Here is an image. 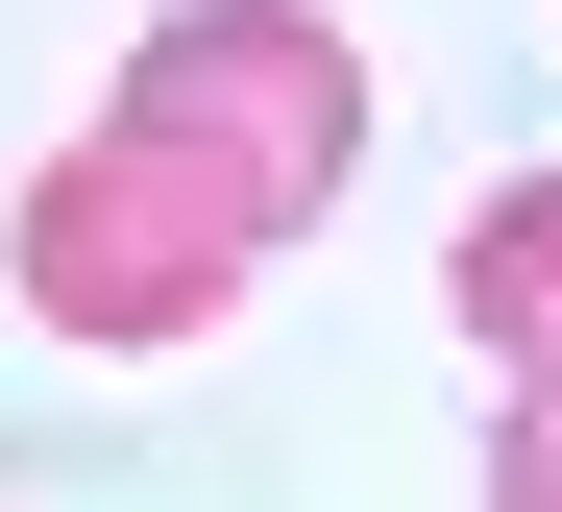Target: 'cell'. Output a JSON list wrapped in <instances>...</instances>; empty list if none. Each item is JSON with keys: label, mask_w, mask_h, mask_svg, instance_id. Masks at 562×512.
Masks as SVG:
<instances>
[{"label": "cell", "mask_w": 562, "mask_h": 512, "mask_svg": "<svg viewBox=\"0 0 562 512\" xmlns=\"http://www.w3.org/2000/svg\"><path fill=\"white\" fill-rule=\"evenodd\" d=\"M99 123L171 147L245 244H294V220H342V171H367V49L318 25V0H147V49L99 73Z\"/></svg>", "instance_id": "obj_1"}, {"label": "cell", "mask_w": 562, "mask_h": 512, "mask_svg": "<svg viewBox=\"0 0 562 512\" xmlns=\"http://www.w3.org/2000/svg\"><path fill=\"white\" fill-rule=\"evenodd\" d=\"M0 269H25V318L74 342V366H147V342H196V318H245V220H221V195L196 171H171V147H123V123H74L49 171H25V244H0Z\"/></svg>", "instance_id": "obj_2"}, {"label": "cell", "mask_w": 562, "mask_h": 512, "mask_svg": "<svg viewBox=\"0 0 562 512\" xmlns=\"http://www.w3.org/2000/svg\"><path fill=\"white\" fill-rule=\"evenodd\" d=\"M440 293H464V342H490L514 390H562V171H514L490 220H464V269H440Z\"/></svg>", "instance_id": "obj_3"}, {"label": "cell", "mask_w": 562, "mask_h": 512, "mask_svg": "<svg viewBox=\"0 0 562 512\" xmlns=\"http://www.w3.org/2000/svg\"><path fill=\"white\" fill-rule=\"evenodd\" d=\"M490 512H562V390H514V416H490Z\"/></svg>", "instance_id": "obj_4"}]
</instances>
